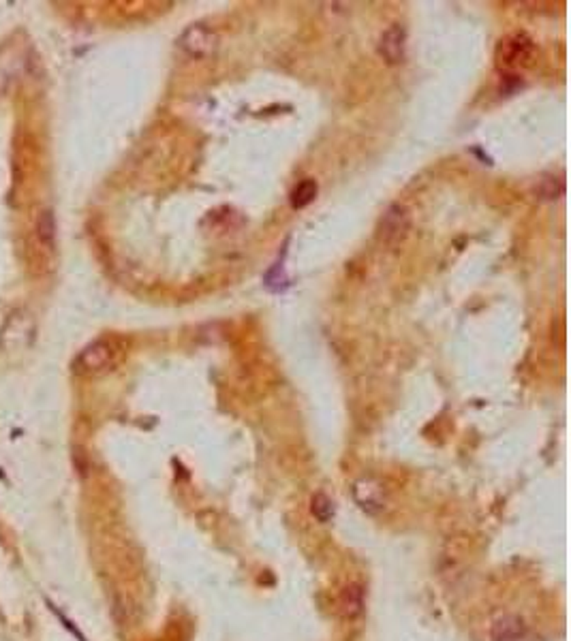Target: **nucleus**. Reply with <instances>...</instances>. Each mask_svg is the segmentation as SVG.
<instances>
[{"label": "nucleus", "mask_w": 571, "mask_h": 641, "mask_svg": "<svg viewBox=\"0 0 571 641\" xmlns=\"http://www.w3.org/2000/svg\"><path fill=\"white\" fill-rule=\"evenodd\" d=\"M312 513H315L321 521H325L332 515V503L323 496V494H317L315 501H312Z\"/></svg>", "instance_id": "obj_9"}, {"label": "nucleus", "mask_w": 571, "mask_h": 641, "mask_svg": "<svg viewBox=\"0 0 571 641\" xmlns=\"http://www.w3.org/2000/svg\"><path fill=\"white\" fill-rule=\"evenodd\" d=\"M501 635H494L497 641H516L520 635H522V622L518 618H503L494 624V633Z\"/></svg>", "instance_id": "obj_8"}, {"label": "nucleus", "mask_w": 571, "mask_h": 641, "mask_svg": "<svg viewBox=\"0 0 571 641\" xmlns=\"http://www.w3.org/2000/svg\"><path fill=\"white\" fill-rule=\"evenodd\" d=\"M317 190H319V186H317V182L315 180H302L293 190H291V208H296V210H302V208H306V206H310L312 201H315V197H317Z\"/></svg>", "instance_id": "obj_7"}, {"label": "nucleus", "mask_w": 571, "mask_h": 641, "mask_svg": "<svg viewBox=\"0 0 571 641\" xmlns=\"http://www.w3.org/2000/svg\"><path fill=\"white\" fill-rule=\"evenodd\" d=\"M409 229H411V216H409V210L401 203H396L392 206L383 218H381V225H379V236H381V242L387 244V246H398L403 244L405 238L409 236Z\"/></svg>", "instance_id": "obj_4"}, {"label": "nucleus", "mask_w": 571, "mask_h": 641, "mask_svg": "<svg viewBox=\"0 0 571 641\" xmlns=\"http://www.w3.org/2000/svg\"><path fill=\"white\" fill-rule=\"evenodd\" d=\"M379 54L387 65H401L407 54V31L401 24L389 26L379 39Z\"/></svg>", "instance_id": "obj_5"}, {"label": "nucleus", "mask_w": 571, "mask_h": 641, "mask_svg": "<svg viewBox=\"0 0 571 641\" xmlns=\"http://www.w3.org/2000/svg\"><path fill=\"white\" fill-rule=\"evenodd\" d=\"M535 56V45L526 35H511L501 41L497 49V63L501 69H520L529 67Z\"/></svg>", "instance_id": "obj_2"}, {"label": "nucleus", "mask_w": 571, "mask_h": 641, "mask_svg": "<svg viewBox=\"0 0 571 641\" xmlns=\"http://www.w3.org/2000/svg\"><path fill=\"white\" fill-rule=\"evenodd\" d=\"M37 238L41 242V246H45L47 250L54 248L56 244V218L51 210H43L37 218Z\"/></svg>", "instance_id": "obj_6"}, {"label": "nucleus", "mask_w": 571, "mask_h": 641, "mask_svg": "<svg viewBox=\"0 0 571 641\" xmlns=\"http://www.w3.org/2000/svg\"><path fill=\"white\" fill-rule=\"evenodd\" d=\"M178 45L191 58H208L218 49V35L204 24H193L182 33Z\"/></svg>", "instance_id": "obj_3"}, {"label": "nucleus", "mask_w": 571, "mask_h": 641, "mask_svg": "<svg viewBox=\"0 0 571 641\" xmlns=\"http://www.w3.org/2000/svg\"><path fill=\"white\" fill-rule=\"evenodd\" d=\"M116 355H118L116 346H113L109 340H97V342L86 346L83 351L75 357L73 368L79 374H99V372L113 366Z\"/></svg>", "instance_id": "obj_1"}]
</instances>
